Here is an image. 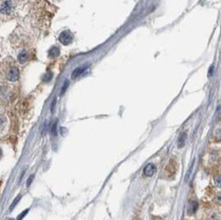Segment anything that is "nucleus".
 I'll use <instances>...</instances> for the list:
<instances>
[{"instance_id": "nucleus-12", "label": "nucleus", "mask_w": 221, "mask_h": 220, "mask_svg": "<svg viewBox=\"0 0 221 220\" xmlns=\"http://www.w3.org/2000/svg\"><path fill=\"white\" fill-rule=\"evenodd\" d=\"M28 212H29V210H28V209H27V210H25L22 214H20V215H19V217H17V218H16V220H22L25 215H27Z\"/></svg>"}, {"instance_id": "nucleus-4", "label": "nucleus", "mask_w": 221, "mask_h": 220, "mask_svg": "<svg viewBox=\"0 0 221 220\" xmlns=\"http://www.w3.org/2000/svg\"><path fill=\"white\" fill-rule=\"evenodd\" d=\"M156 170H157V168L154 164H148L147 166L145 167V169H144V174L146 175V176H152V175L155 174Z\"/></svg>"}, {"instance_id": "nucleus-2", "label": "nucleus", "mask_w": 221, "mask_h": 220, "mask_svg": "<svg viewBox=\"0 0 221 220\" xmlns=\"http://www.w3.org/2000/svg\"><path fill=\"white\" fill-rule=\"evenodd\" d=\"M19 77V71L16 66H11L6 72V79L9 82H15Z\"/></svg>"}, {"instance_id": "nucleus-15", "label": "nucleus", "mask_w": 221, "mask_h": 220, "mask_svg": "<svg viewBox=\"0 0 221 220\" xmlns=\"http://www.w3.org/2000/svg\"><path fill=\"white\" fill-rule=\"evenodd\" d=\"M55 133H56V123H54V125H53V128H52V134H55Z\"/></svg>"}, {"instance_id": "nucleus-8", "label": "nucleus", "mask_w": 221, "mask_h": 220, "mask_svg": "<svg viewBox=\"0 0 221 220\" xmlns=\"http://www.w3.org/2000/svg\"><path fill=\"white\" fill-rule=\"evenodd\" d=\"M59 49L57 47H52L49 50V56L50 57H57V56L59 55Z\"/></svg>"}, {"instance_id": "nucleus-14", "label": "nucleus", "mask_w": 221, "mask_h": 220, "mask_svg": "<svg viewBox=\"0 0 221 220\" xmlns=\"http://www.w3.org/2000/svg\"><path fill=\"white\" fill-rule=\"evenodd\" d=\"M33 178H34V175H31L30 178H29V179H28V182H27V185H28V187H29V185H31V182H32Z\"/></svg>"}, {"instance_id": "nucleus-10", "label": "nucleus", "mask_w": 221, "mask_h": 220, "mask_svg": "<svg viewBox=\"0 0 221 220\" xmlns=\"http://www.w3.org/2000/svg\"><path fill=\"white\" fill-rule=\"evenodd\" d=\"M20 198H22V196H17V198L15 199V200L13 201V203L11 204V206H10L9 210H12V209L14 208V207H15V205H16V204H17V202H19V201L20 200Z\"/></svg>"}, {"instance_id": "nucleus-6", "label": "nucleus", "mask_w": 221, "mask_h": 220, "mask_svg": "<svg viewBox=\"0 0 221 220\" xmlns=\"http://www.w3.org/2000/svg\"><path fill=\"white\" fill-rule=\"evenodd\" d=\"M186 140H187V134L182 133L178 138V141H177V147L178 148H182L186 144Z\"/></svg>"}, {"instance_id": "nucleus-3", "label": "nucleus", "mask_w": 221, "mask_h": 220, "mask_svg": "<svg viewBox=\"0 0 221 220\" xmlns=\"http://www.w3.org/2000/svg\"><path fill=\"white\" fill-rule=\"evenodd\" d=\"M58 40L63 45H69V44L73 42V35H71V33L69 31H64V32H62L59 35Z\"/></svg>"}, {"instance_id": "nucleus-9", "label": "nucleus", "mask_w": 221, "mask_h": 220, "mask_svg": "<svg viewBox=\"0 0 221 220\" xmlns=\"http://www.w3.org/2000/svg\"><path fill=\"white\" fill-rule=\"evenodd\" d=\"M198 209V203L197 202H192L191 205H190V213H195Z\"/></svg>"}, {"instance_id": "nucleus-1", "label": "nucleus", "mask_w": 221, "mask_h": 220, "mask_svg": "<svg viewBox=\"0 0 221 220\" xmlns=\"http://www.w3.org/2000/svg\"><path fill=\"white\" fill-rule=\"evenodd\" d=\"M14 6L11 0H4L0 5V12L4 15H9L13 12Z\"/></svg>"}, {"instance_id": "nucleus-16", "label": "nucleus", "mask_w": 221, "mask_h": 220, "mask_svg": "<svg viewBox=\"0 0 221 220\" xmlns=\"http://www.w3.org/2000/svg\"><path fill=\"white\" fill-rule=\"evenodd\" d=\"M10 220H12V219H10Z\"/></svg>"}, {"instance_id": "nucleus-7", "label": "nucleus", "mask_w": 221, "mask_h": 220, "mask_svg": "<svg viewBox=\"0 0 221 220\" xmlns=\"http://www.w3.org/2000/svg\"><path fill=\"white\" fill-rule=\"evenodd\" d=\"M28 58H29V55H28V53L25 52V51H22V52L19 53V63H25V61L28 60Z\"/></svg>"}, {"instance_id": "nucleus-13", "label": "nucleus", "mask_w": 221, "mask_h": 220, "mask_svg": "<svg viewBox=\"0 0 221 220\" xmlns=\"http://www.w3.org/2000/svg\"><path fill=\"white\" fill-rule=\"evenodd\" d=\"M67 86H68V83L65 82V83H64V85H63V87H62V91H61V94H63V93L65 92V90H66V88H67Z\"/></svg>"}, {"instance_id": "nucleus-5", "label": "nucleus", "mask_w": 221, "mask_h": 220, "mask_svg": "<svg viewBox=\"0 0 221 220\" xmlns=\"http://www.w3.org/2000/svg\"><path fill=\"white\" fill-rule=\"evenodd\" d=\"M85 69H86V67H78V68H76L73 71V74H71V79L74 80L78 77H79L85 71Z\"/></svg>"}, {"instance_id": "nucleus-11", "label": "nucleus", "mask_w": 221, "mask_h": 220, "mask_svg": "<svg viewBox=\"0 0 221 220\" xmlns=\"http://www.w3.org/2000/svg\"><path fill=\"white\" fill-rule=\"evenodd\" d=\"M5 122H6V121H5V118L4 117H1V116H0V131H1L2 129L4 128Z\"/></svg>"}]
</instances>
